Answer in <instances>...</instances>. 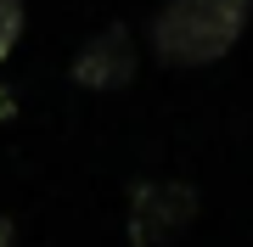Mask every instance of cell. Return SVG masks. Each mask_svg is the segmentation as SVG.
<instances>
[{"instance_id":"cell-1","label":"cell","mask_w":253,"mask_h":247,"mask_svg":"<svg viewBox=\"0 0 253 247\" xmlns=\"http://www.w3.org/2000/svg\"><path fill=\"white\" fill-rule=\"evenodd\" d=\"M253 0H163L152 17V51L169 68H208L219 62L248 28Z\"/></svg>"},{"instance_id":"cell-2","label":"cell","mask_w":253,"mask_h":247,"mask_svg":"<svg viewBox=\"0 0 253 247\" xmlns=\"http://www.w3.org/2000/svg\"><path fill=\"white\" fill-rule=\"evenodd\" d=\"M197 219V191L186 180H141L129 197V242L135 247H169Z\"/></svg>"},{"instance_id":"cell-3","label":"cell","mask_w":253,"mask_h":247,"mask_svg":"<svg viewBox=\"0 0 253 247\" xmlns=\"http://www.w3.org/2000/svg\"><path fill=\"white\" fill-rule=\"evenodd\" d=\"M141 56H135V34L124 23H107L101 34L84 39V51L73 56V84L79 90H124L135 79Z\"/></svg>"},{"instance_id":"cell-4","label":"cell","mask_w":253,"mask_h":247,"mask_svg":"<svg viewBox=\"0 0 253 247\" xmlns=\"http://www.w3.org/2000/svg\"><path fill=\"white\" fill-rule=\"evenodd\" d=\"M17 34H23V0H0V62L11 56Z\"/></svg>"},{"instance_id":"cell-5","label":"cell","mask_w":253,"mask_h":247,"mask_svg":"<svg viewBox=\"0 0 253 247\" xmlns=\"http://www.w3.org/2000/svg\"><path fill=\"white\" fill-rule=\"evenodd\" d=\"M17 112V101H11V90H0V118H11Z\"/></svg>"},{"instance_id":"cell-6","label":"cell","mask_w":253,"mask_h":247,"mask_svg":"<svg viewBox=\"0 0 253 247\" xmlns=\"http://www.w3.org/2000/svg\"><path fill=\"white\" fill-rule=\"evenodd\" d=\"M0 247H17V236H11V225L0 219Z\"/></svg>"}]
</instances>
